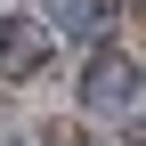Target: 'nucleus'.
I'll return each instance as SVG.
<instances>
[{"label":"nucleus","instance_id":"nucleus-3","mask_svg":"<svg viewBox=\"0 0 146 146\" xmlns=\"http://www.w3.org/2000/svg\"><path fill=\"white\" fill-rule=\"evenodd\" d=\"M114 0H49V33H106Z\"/></svg>","mask_w":146,"mask_h":146},{"label":"nucleus","instance_id":"nucleus-1","mask_svg":"<svg viewBox=\"0 0 146 146\" xmlns=\"http://www.w3.org/2000/svg\"><path fill=\"white\" fill-rule=\"evenodd\" d=\"M41 65H49V25L41 16H8L0 25V73L8 81H33Z\"/></svg>","mask_w":146,"mask_h":146},{"label":"nucleus","instance_id":"nucleus-2","mask_svg":"<svg viewBox=\"0 0 146 146\" xmlns=\"http://www.w3.org/2000/svg\"><path fill=\"white\" fill-rule=\"evenodd\" d=\"M81 98L98 106V114H122V106L138 98V65H130V57H89V73H81Z\"/></svg>","mask_w":146,"mask_h":146}]
</instances>
